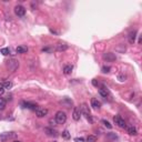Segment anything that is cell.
Here are the masks:
<instances>
[{
	"instance_id": "obj_21",
	"label": "cell",
	"mask_w": 142,
	"mask_h": 142,
	"mask_svg": "<svg viewBox=\"0 0 142 142\" xmlns=\"http://www.w3.org/2000/svg\"><path fill=\"white\" fill-rule=\"evenodd\" d=\"M62 138H63V139H66V140H69V139L71 138L70 132H69L68 130H64L63 132H62Z\"/></svg>"
},
{
	"instance_id": "obj_10",
	"label": "cell",
	"mask_w": 142,
	"mask_h": 142,
	"mask_svg": "<svg viewBox=\"0 0 142 142\" xmlns=\"http://www.w3.org/2000/svg\"><path fill=\"white\" fill-rule=\"evenodd\" d=\"M91 107L93 108L94 110H99L100 107H101V102H100L98 99L93 98V99H91Z\"/></svg>"
},
{
	"instance_id": "obj_25",
	"label": "cell",
	"mask_w": 142,
	"mask_h": 142,
	"mask_svg": "<svg viewBox=\"0 0 142 142\" xmlns=\"http://www.w3.org/2000/svg\"><path fill=\"white\" fill-rule=\"evenodd\" d=\"M4 86H5V89H11L12 88V83L10 81H5L4 82Z\"/></svg>"
},
{
	"instance_id": "obj_32",
	"label": "cell",
	"mask_w": 142,
	"mask_h": 142,
	"mask_svg": "<svg viewBox=\"0 0 142 142\" xmlns=\"http://www.w3.org/2000/svg\"><path fill=\"white\" fill-rule=\"evenodd\" d=\"M15 142H21V141H18V140H16V141H15Z\"/></svg>"
},
{
	"instance_id": "obj_17",
	"label": "cell",
	"mask_w": 142,
	"mask_h": 142,
	"mask_svg": "<svg viewBox=\"0 0 142 142\" xmlns=\"http://www.w3.org/2000/svg\"><path fill=\"white\" fill-rule=\"evenodd\" d=\"M68 48H69L68 45H66V43H58V45H57V50L58 51H64Z\"/></svg>"
},
{
	"instance_id": "obj_9",
	"label": "cell",
	"mask_w": 142,
	"mask_h": 142,
	"mask_svg": "<svg viewBox=\"0 0 142 142\" xmlns=\"http://www.w3.org/2000/svg\"><path fill=\"white\" fill-rule=\"evenodd\" d=\"M80 117H81V111H80V108L76 107L73 109V113H72V118H73V120L78 121L80 120Z\"/></svg>"
},
{
	"instance_id": "obj_2",
	"label": "cell",
	"mask_w": 142,
	"mask_h": 142,
	"mask_svg": "<svg viewBox=\"0 0 142 142\" xmlns=\"http://www.w3.org/2000/svg\"><path fill=\"white\" fill-rule=\"evenodd\" d=\"M7 68H8L10 71L15 72L19 68V62H18L16 59H10V60L7 61Z\"/></svg>"
},
{
	"instance_id": "obj_4",
	"label": "cell",
	"mask_w": 142,
	"mask_h": 142,
	"mask_svg": "<svg viewBox=\"0 0 142 142\" xmlns=\"http://www.w3.org/2000/svg\"><path fill=\"white\" fill-rule=\"evenodd\" d=\"M80 111H81V114H84L87 117V119L90 121V122H92V119L90 117V110H89V107L86 104V103H83V104L80 107Z\"/></svg>"
},
{
	"instance_id": "obj_28",
	"label": "cell",
	"mask_w": 142,
	"mask_h": 142,
	"mask_svg": "<svg viewBox=\"0 0 142 142\" xmlns=\"http://www.w3.org/2000/svg\"><path fill=\"white\" fill-rule=\"evenodd\" d=\"M5 86H4V82H0V94H4L5 92Z\"/></svg>"
},
{
	"instance_id": "obj_13",
	"label": "cell",
	"mask_w": 142,
	"mask_h": 142,
	"mask_svg": "<svg viewBox=\"0 0 142 142\" xmlns=\"http://www.w3.org/2000/svg\"><path fill=\"white\" fill-rule=\"evenodd\" d=\"M135 37H136V30H133V31H131L129 33V42L130 43H134V41H135Z\"/></svg>"
},
{
	"instance_id": "obj_27",
	"label": "cell",
	"mask_w": 142,
	"mask_h": 142,
	"mask_svg": "<svg viewBox=\"0 0 142 142\" xmlns=\"http://www.w3.org/2000/svg\"><path fill=\"white\" fill-rule=\"evenodd\" d=\"M102 123H103V124H104L105 126H107L108 129H111V128H112V125L110 124L109 121H107V120H102Z\"/></svg>"
},
{
	"instance_id": "obj_1",
	"label": "cell",
	"mask_w": 142,
	"mask_h": 142,
	"mask_svg": "<svg viewBox=\"0 0 142 142\" xmlns=\"http://www.w3.org/2000/svg\"><path fill=\"white\" fill-rule=\"evenodd\" d=\"M67 121V115L63 111H58L56 113V122L58 124H63L64 122Z\"/></svg>"
},
{
	"instance_id": "obj_33",
	"label": "cell",
	"mask_w": 142,
	"mask_h": 142,
	"mask_svg": "<svg viewBox=\"0 0 142 142\" xmlns=\"http://www.w3.org/2000/svg\"><path fill=\"white\" fill-rule=\"evenodd\" d=\"M52 142H56V141H52Z\"/></svg>"
},
{
	"instance_id": "obj_12",
	"label": "cell",
	"mask_w": 142,
	"mask_h": 142,
	"mask_svg": "<svg viewBox=\"0 0 142 142\" xmlns=\"http://www.w3.org/2000/svg\"><path fill=\"white\" fill-rule=\"evenodd\" d=\"M24 105H25V108H27V109H30V110H33V111H36V110L38 109V105H37V104H35V103L25 102V103H24Z\"/></svg>"
},
{
	"instance_id": "obj_5",
	"label": "cell",
	"mask_w": 142,
	"mask_h": 142,
	"mask_svg": "<svg viewBox=\"0 0 142 142\" xmlns=\"http://www.w3.org/2000/svg\"><path fill=\"white\" fill-rule=\"evenodd\" d=\"M113 121H114L115 124H117L118 126H120V128H125V126H126L125 121L123 120V119L121 118L120 115H115V117L113 118Z\"/></svg>"
},
{
	"instance_id": "obj_22",
	"label": "cell",
	"mask_w": 142,
	"mask_h": 142,
	"mask_svg": "<svg viewBox=\"0 0 142 142\" xmlns=\"http://www.w3.org/2000/svg\"><path fill=\"white\" fill-rule=\"evenodd\" d=\"M6 108V99L0 98V110H4Z\"/></svg>"
},
{
	"instance_id": "obj_19",
	"label": "cell",
	"mask_w": 142,
	"mask_h": 142,
	"mask_svg": "<svg viewBox=\"0 0 142 142\" xmlns=\"http://www.w3.org/2000/svg\"><path fill=\"white\" fill-rule=\"evenodd\" d=\"M72 68H73V67H72L71 64H67V66H64V68H63V73H64V74H70L71 71H72Z\"/></svg>"
},
{
	"instance_id": "obj_8",
	"label": "cell",
	"mask_w": 142,
	"mask_h": 142,
	"mask_svg": "<svg viewBox=\"0 0 142 142\" xmlns=\"http://www.w3.org/2000/svg\"><path fill=\"white\" fill-rule=\"evenodd\" d=\"M103 59H104V60H107V61H109V62H112V61H114L117 58H115L114 53L107 52V53H104V55H103Z\"/></svg>"
},
{
	"instance_id": "obj_29",
	"label": "cell",
	"mask_w": 142,
	"mask_h": 142,
	"mask_svg": "<svg viewBox=\"0 0 142 142\" xmlns=\"http://www.w3.org/2000/svg\"><path fill=\"white\" fill-rule=\"evenodd\" d=\"M119 80H120L121 82L125 81V76H123V74H120V76H119Z\"/></svg>"
},
{
	"instance_id": "obj_20",
	"label": "cell",
	"mask_w": 142,
	"mask_h": 142,
	"mask_svg": "<svg viewBox=\"0 0 142 142\" xmlns=\"http://www.w3.org/2000/svg\"><path fill=\"white\" fill-rule=\"evenodd\" d=\"M60 103H61V104H63V105H66L67 108H69L72 104V101L70 99H68V98H66V99H63L62 101H60Z\"/></svg>"
},
{
	"instance_id": "obj_7",
	"label": "cell",
	"mask_w": 142,
	"mask_h": 142,
	"mask_svg": "<svg viewBox=\"0 0 142 142\" xmlns=\"http://www.w3.org/2000/svg\"><path fill=\"white\" fill-rule=\"evenodd\" d=\"M36 114H37V117H39V118L45 117V115L48 114V109H46V108H40V107H38V109L36 110Z\"/></svg>"
},
{
	"instance_id": "obj_23",
	"label": "cell",
	"mask_w": 142,
	"mask_h": 142,
	"mask_svg": "<svg viewBox=\"0 0 142 142\" xmlns=\"http://www.w3.org/2000/svg\"><path fill=\"white\" fill-rule=\"evenodd\" d=\"M0 53H2V55H4V56H8L9 53H10L9 48H2L1 50H0Z\"/></svg>"
},
{
	"instance_id": "obj_31",
	"label": "cell",
	"mask_w": 142,
	"mask_h": 142,
	"mask_svg": "<svg viewBox=\"0 0 142 142\" xmlns=\"http://www.w3.org/2000/svg\"><path fill=\"white\" fill-rule=\"evenodd\" d=\"M92 84H93L94 87H98V82H97V80H95V79L92 80Z\"/></svg>"
},
{
	"instance_id": "obj_15",
	"label": "cell",
	"mask_w": 142,
	"mask_h": 142,
	"mask_svg": "<svg viewBox=\"0 0 142 142\" xmlns=\"http://www.w3.org/2000/svg\"><path fill=\"white\" fill-rule=\"evenodd\" d=\"M105 139H107L108 141H114V140H117V139H118V135L115 133H113V132H110V133L107 134Z\"/></svg>"
},
{
	"instance_id": "obj_3",
	"label": "cell",
	"mask_w": 142,
	"mask_h": 142,
	"mask_svg": "<svg viewBox=\"0 0 142 142\" xmlns=\"http://www.w3.org/2000/svg\"><path fill=\"white\" fill-rule=\"evenodd\" d=\"M16 138H17V133H15V132H6V133L0 134V140H2V141H8V140L16 139Z\"/></svg>"
},
{
	"instance_id": "obj_18",
	"label": "cell",
	"mask_w": 142,
	"mask_h": 142,
	"mask_svg": "<svg viewBox=\"0 0 142 142\" xmlns=\"http://www.w3.org/2000/svg\"><path fill=\"white\" fill-rule=\"evenodd\" d=\"M16 51H17V53H26L28 51V48L26 46H19V47H17Z\"/></svg>"
},
{
	"instance_id": "obj_24",
	"label": "cell",
	"mask_w": 142,
	"mask_h": 142,
	"mask_svg": "<svg viewBox=\"0 0 142 142\" xmlns=\"http://www.w3.org/2000/svg\"><path fill=\"white\" fill-rule=\"evenodd\" d=\"M97 136L95 135H88V138H87V142H95L97 141Z\"/></svg>"
},
{
	"instance_id": "obj_26",
	"label": "cell",
	"mask_w": 142,
	"mask_h": 142,
	"mask_svg": "<svg viewBox=\"0 0 142 142\" xmlns=\"http://www.w3.org/2000/svg\"><path fill=\"white\" fill-rule=\"evenodd\" d=\"M110 67H107V66H103L102 67V72L103 73H108V72H110Z\"/></svg>"
},
{
	"instance_id": "obj_6",
	"label": "cell",
	"mask_w": 142,
	"mask_h": 142,
	"mask_svg": "<svg viewBox=\"0 0 142 142\" xmlns=\"http://www.w3.org/2000/svg\"><path fill=\"white\" fill-rule=\"evenodd\" d=\"M15 12H16V15L18 17H24L26 15V9H25V7L18 5V6L15 7Z\"/></svg>"
},
{
	"instance_id": "obj_16",
	"label": "cell",
	"mask_w": 142,
	"mask_h": 142,
	"mask_svg": "<svg viewBox=\"0 0 142 142\" xmlns=\"http://www.w3.org/2000/svg\"><path fill=\"white\" fill-rule=\"evenodd\" d=\"M45 131L47 132L48 135H53V136H57V135H58V132H57L56 130H53L52 128H46Z\"/></svg>"
},
{
	"instance_id": "obj_11",
	"label": "cell",
	"mask_w": 142,
	"mask_h": 142,
	"mask_svg": "<svg viewBox=\"0 0 142 142\" xmlns=\"http://www.w3.org/2000/svg\"><path fill=\"white\" fill-rule=\"evenodd\" d=\"M99 93L102 95V97H104V98H107L108 95L110 94V92H109V90H108V88H105V87H101L99 89Z\"/></svg>"
},
{
	"instance_id": "obj_14",
	"label": "cell",
	"mask_w": 142,
	"mask_h": 142,
	"mask_svg": "<svg viewBox=\"0 0 142 142\" xmlns=\"http://www.w3.org/2000/svg\"><path fill=\"white\" fill-rule=\"evenodd\" d=\"M126 131H128V133L131 134V135H136V134H138V130H136L133 125L128 126V128H126Z\"/></svg>"
},
{
	"instance_id": "obj_30",
	"label": "cell",
	"mask_w": 142,
	"mask_h": 142,
	"mask_svg": "<svg viewBox=\"0 0 142 142\" xmlns=\"http://www.w3.org/2000/svg\"><path fill=\"white\" fill-rule=\"evenodd\" d=\"M74 141L76 142H84V139L83 138H76L74 139Z\"/></svg>"
}]
</instances>
